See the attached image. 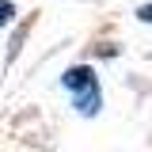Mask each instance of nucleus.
Here are the masks:
<instances>
[{
  "instance_id": "1",
  "label": "nucleus",
  "mask_w": 152,
  "mask_h": 152,
  "mask_svg": "<svg viewBox=\"0 0 152 152\" xmlns=\"http://www.w3.org/2000/svg\"><path fill=\"white\" fill-rule=\"evenodd\" d=\"M61 80H65V88L76 95V110H84V114L99 110V99H103V95H99V84H95L91 69H84V65H80V69H69Z\"/></svg>"
},
{
  "instance_id": "2",
  "label": "nucleus",
  "mask_w": 152,
  "mask_h": 152,
  "mask_svg": "<svg viewBox=\"0 0 152 152\" xmlns=\"http://www.w3.org/2000/svg\"><path fill=\"white\" fill-rule=\"evenodd\" d=\"M12 15H15V8H12L8 0H0V27H4V23H8Z\"/></svg>"
},
{
  "instance_id": "3",
  "label": "nucleus",
  "mask_w": 152,
  "mask_h": 152,
  "mask_svg": "<svg viewBox=\"0 0 152 152\" xmlns=\"http://www.w3.org/2000/svg\"><path fill=\"white\" fill-rule=\"evenodd\" d=\"M137 15L145 19V23H152V4H145V8H141V12H137Z\"/></svg>"
}]
</instances>
